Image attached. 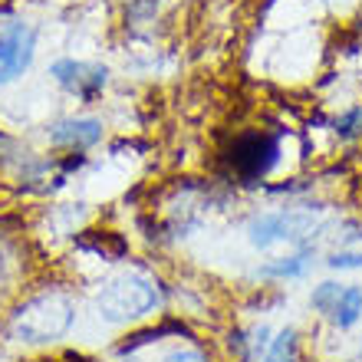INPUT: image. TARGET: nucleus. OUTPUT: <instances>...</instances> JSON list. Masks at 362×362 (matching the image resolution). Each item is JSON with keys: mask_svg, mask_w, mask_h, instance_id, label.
Segmentation results:
<instances>
[{"mask_svg": "<svg viewBox=\"0 0 362 362\" xmlns=\"http://www.w3.org/2000/svg\"><path fill=\"white\" fill-rule=\"evenodd\" d=\"M162 284L145 270H122V274L109 276L99 293H95V313L99 320L112 326L139 323L145 316H152L162 306Z\"/></svg>", "mask_w": 362, "mask_h": 362, "instance_id": "1", "label": "nucleus"}, {"mask_svg": "<svg viewBox=\"0 0 362 362\" xmlns=\"http://www.w3.org/2000/svg\"><path fill=\"white\" fill-rule=\"evenodd\" d=\"M76 323V300L63 290H47L23 300L10 316V336L27 346L57 343Z\"/></svg>", "mask_w": 362, "mask_h": 362, "instance_id": "2", "label": "nucleus"}, {"mask_svg": "<svg viewBox=\"0 0 362 362\" xmlns=\"http://www.w3.org/2000/svg\"><path fill=\"white\" fill-rule=\"evenodd\" d=\"M224 162H228L230 175H238L244 185H254V181L267 178L280 165V139L274 132H267V129L240 132L230 139Z\"/></svg>", "mask_w": 362, "mask_h": 362, "instance_id": "3", "label": "nucleus"}, {"mask_svg": "<svg viewBox=\"0 0 362 362\" xmlns=\"http://www.w3.org/2000/svg\"><path fill=\"white\" fill-rule=\"evenodd\" d=\"M320 230V221L310 208H286V211H270V214H257L247 224V238L257 250H267L280 240L293 244V247H310L306 238H313Z\"/></svg>", "mask_w": 362, "mask_h": 362, "instance_id": "4", "label": "nucleus"}, {"mask_svg": "<svg viewBox=\"0 0 362 362\" xmlns=\"http://www.w3.org/2000/svg\"><path fill=\"white\" fill-rule=\"evenodd\" d=\"M37 57V30L23 20H10L0 27V86L17 83Z\"/></svg>", "mask_w": 362, "mask_h": 362, "instance_id": "5", "label": "nucleus"}, {"mask_svg": "<svg viewBox=\"0 0 362 362\" xmlns=\"http://www.w3.org/2000/svg\"><path fill=\"white\" fill-rule=\"evenodd\" d=\"M49 76L57 86H63L69 95H76L83 103H95L109 86V69L103 63H89V59L63 57L49 66Z\"/></svg>", "mask_w": 362, "mask_h": 362, "instance_id": "6", "label": "nucleus"}, {"mask_svg": "<svg viewBox=\"0 0 362 362\" xmlns=\"http://www.w3.org/2000/svg\"><path fill=\"white\" fill-rule=\"evenodd\" d=\"M103 135H105L103 119H95V115H69V119H59L57 125H49L47 139L53 148L86 152V148L103 142Z\"/></svg>", "mask_w": 362, "mask_h": 362, "instance_id": "7", "label": "nucleus"}, {"mask_svg": "<svg viewBox=\"0 0 362 362\" xmlns=\"http://www.w3.org/2000/svg\"><path fill=\"white\" fill-rule=\"evenodd\" d=\"M313 264H316V250L300 247V250H293L290 257H276V260H270V264H264L257 274L267 276V280H303V276L313 270Z\"/></svg>", "mask_w": 362, "mask_h": 362, "instance_id": "8", "label": "nucleus"}, {"mask_svg": "<svg viewBox=\"0 0 362 362\" xmlns=\"http://www.w3.org/2000/svg\"><path fill=\"white\" fill-rule=\"evenodd\" d=\"M329 326L333 329H339V333H349V329H356L362 320V284H346L343 293H339V300H336V306L329 310Z\"/></svg>", "mask_w": 362, "mask_h": 362, "instance_id": "9", "label": "nucleus"}, {"mask_svg": "<svg viewBox=\"0 0 362 362\" xmlns=\"http://www.w3.org/2000/svg\"><path fill=\"white\" fill-rule=\"evenodd\" d=\"M260 362H300V336H296L293 326L276 329L270 346L260 356Z\"/></svg>", "mask_w": 362, "mask_h": 362, "instance_id": "10", "label": "nucleus"}, {"mask_svg": "<svg viewBox=\"0 0 362 362\" xmlns=\"http://www.w3.org/2000/svg\"><path fill=\"white\" fill-rule=\"evenodd\" d=\"M333 135L339 142H359L362 139V103L346 105L333 119Z\"/></svg>", "mask_w": 362, "mask_h": 362, "instance_id": "11", "label": "nucleus"}, {"mask_svg": "<svg viewBox=\"0 0 362 362\" xmlns=\"http://www.w3.org/2000/svg\"><path fill=\"white\" fill-rule=\"evenodd\" d=\"M343 280H320V284L310 290V310H313L316 316H329V310L336 306V300H339V293H343Z\"/></svg>", "mask_w": 362, "mask_h": 362, "instance_id": "12", "label": "nucleus"}, {"mask_svg": "<svg viewBox=\"0 0 362 362\" xmlns=\"http://www.w3.org/2000/svg\"><path fill=\"white\" fill-rule=\"evenodd\" d=\"M162 362H211V356L198 346H175L162 356Z\"/></svg>", "mask_w": 362, "mask_h": 362, "instance_id": "13", "label": "nucleus"}, {"mask_svg": "<svg viewBox=\"0 0 362 362\" xmlns=\"http://www.w3.org/2000/svg\"><path fill=\"white\" fill-rule=\"evenodd\" d=\"M359 359H362V343H359Z\"/></svg>", "mask_w": 362, "mask_h": 362, "instance_id": "14", "label": "nucleus"}, {"mask_svg": "<svg viewBox=\"0 0 362 362\" xmlns=\"http://www.w3.org/2000/svg\"><path fill=\"white\" fill-rule=\"evenodd\" d=\"M349 362H362V359H349Z\"/></svg>", "mask_w": 362, "mask_h": 362, "instance_id": "15", "label": "nucleus"}]
</instances>
